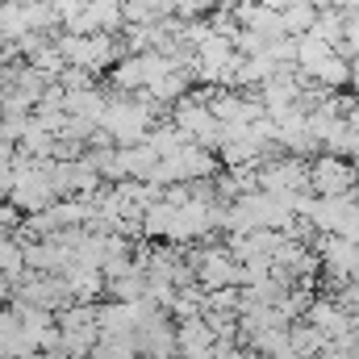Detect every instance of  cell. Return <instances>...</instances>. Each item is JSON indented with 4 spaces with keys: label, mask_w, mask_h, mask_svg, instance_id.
Masks as SVG:
<instances>
[{
    "label": "cell",
    "mask_w": 359,
    "mask_h": 359,
    "mask_svg": "<svg viewBox=\"0 0 359 359\" xmlns=\"http://www.w3.org/2000/svg\"><path fill=\"white\" fill-rule=\"evenodd\" d=\"M271 121H276V142H280L288 155L305 159V155H313V151H318V142H313V130H309V113H305L301 104H297V109H284V113H276Z\"/></svg>",
    "instance_id": "cell-5"
},
{
    "label": "cell",
    "mask_w": 359,
    "mask_h": 359,
    "mask_svg": "<svg viewBox=\"0 0 359 359\" xmlns=\"http://www.w3.org/2000/svg\"><path fill=\"white\" fill-rule=\"evenodd\" d=\"M330 8H339V13H359V0H330Z\"/></svg>",
    "instance_id": "cell-15"
},
{
    "label": "cell",
    "mask_w": 359,
    "mask_h": 359,
    "mask_svg": "<svg viewBox=\"0 0 359 359\" xmlns=\"http://www.w3.org/2000/svg\"><path fill=\"white\" fill-rule=\"evenodd\" d=\"M355 88H359V84H355ZM355 104H359V92H355Z\"/></svg>",
    "instance_id": "cell-17"
},
{
    "label": "cell",
    "mask_w": 359,
    "mask_h": 359,
    "mask_svg": "<svg viewBox=\"0 0 359 359\" xmlns=\"http://www.w3.org/2000/svg\"><path fill=\"white\" fill-rule=\"evenodd\" d=\"M318 264L322 271L334 280V284H347V280H355L359 276V243H347V238H322V247H318Z\"/></svg>",
    "instance_id": "cell-6"
},
{
    "label": "cell",
    "mask_w": 359,
    "mask_h": 359,
    "mask_svg": "<svg viewBox=\"0 0 359 359\" xmlns=\"http://www.w3.org/2000/svg\"><path fill=\"white\" fill-rule=\"evenodd\" d=\"M155 126V104L147 96H113L104 100V113H100V126L109 134V142H121V147H134L147 138V130Z\"/></svg>",
    "instance_id": "cell-1"
},
{
    "label": "cell",
    "mask_w": 359,
    "mask_h": 359,
    "mask_svg": "<svg viewBox=\"0 0 359 359\" xmlns=\"http://www.w3.org/2000/svg\"><path fill=\"white\" fill-rule=\"evenodd\" d=\"M259 4H268V8H276V13H284V8L297 4V0H259Z\"/></svg>",
    "instance_id": "cell-16"
},
{
    "label": "cell",
    "mask_w": 359,
    "mask_h": 359,
    "mask_svg": "<svg viewBox=\"0 0 359 359\" xmlns=\"http://www.w3.org/2000/svg\"><path fill=\"white\" fill-rule=\"evenodd\" d=\"M280 21H284V34H288V38H305V34L313 29V21H318V8L305 4V0H297V4H288V8L280 13Z\"/></svg>",
    "instance_id": "cell-8"
},
{
    "label": "cell",
    "mask_w": 359,
    "mask_h": 359,
    "mask_svg": "<svg viewBox=\"0 0 359 359\" xmlns=\"http://www.w3.org/2000/svg\"><path fill=\"white\" fill-rule=\"evenodd\" d=\"M343 305H347V309H351V313L359 318V276L343 284Z\"/></svg>",
    "instance_id": "cell-12"
},
{
    "label": "cell",
    "mask_w": 359,
    "mask_h": 359,
    "mask_svg": "<svg viewBox=\"0 0 359 359\" xmlns=\"http://www.w3.org/2000/svg\"><path fill=\"white\" fill-rule=\"evenodd\" d=\"M355 188V168L339 155H318L309 163V192L313 196H347Z\"/></svg>",
    "instance_id": "cell-4"
},
{
    "label": "cell",
    "mask_w": 359,
    "mask_h": 359,
    "mask_svg": "<svg viewBox=\"0 0 359 359\" xmlns=\"http://www.w3.org/2000/svg\"><path fill=\"white\" fill-rule=\"evenodd\" d=\"M339 46H347V50H339L343 59H351L359 50V13H343V42Z\"/></svg>",
    "instance_id": "cell-11"
},
{
    "label": "cell",
    "mask_w": 359,
    "mask_h": 359,
    "mask_svg": "<svg viewBox=\"0 0 359 359\" xmlns=\"http://www.w3.org/2000/svg\"><path fill=\"white\" fill-rule=\"evenodd\" d=\"M217 359H259L255 351H238L234 343H217Z\"/></svg>",
    "instance_id": "cell-14"
},
{
    "label": "cell",
    "mask_w": 359,
    "mask_h": 359,
    "mask_svg": "<svg viewBox=\"0 0 359 359\" xmlns=\"http://www.w3.org/2000/svg\"><path fill=\"white\" fill-rule=\"evenodd\" d=\"M309 34L339 50V42H343V13H339V8H318V21H313Z\"/></svg>",
    "instance_id": "cell-10"
},
{
    "label": "cell",
    "mask_w": 359,
    "mask_h": 359,
    "mask_svg": "<svg viewBox=\"0 0 359 359\" xmlns=\"http://www.w3.org/2000/svg\"><path fill=\"white\" fill-rule=\"evenodd\" d=\"M355 180H359V176H355Z\"/></svg>",
    "instance_id": "cell-18"
},
{
    "label": "cell",
    "mask_w": 359,
    "mask_h": 359,
    "mask_svg": "<svg viewBox=\"0 0 359 359\" xmlns=\"http://www.w3.org/2000/svg\"><path fill=\"white\" fill-rule=\"evenodd\" d=\"M188 268H192V280H196L201 292H213V288H243V268H238V259H234L230 251H217V247L196 251V255L188 259Z\"/></svg>",
    "instance_id": "cell-2"
},
{
    "label": "cell",
    "mask_w": 359,
    "mask_h": 359,
    "mask_svg": "<svg viewBox=\"0 0 359 359\" xmlns=\"http://www.w3.org/2000/svg\"><path fill=\"white\" fill-rule=\"evenodd\" d=\"M309 76H313L322 88H347V84H351V63L334 50V55H326V59H322Z\"/></svg>",
    "instance_id": "cell-7"
},
{
    "label": "cell",
    "mask_w": 359,
    "mask_h": 359,
    "mask_svg": "<svg viewBox=\"0 0 359 359\" xmlns=\"http://www.w3.org/2000/svg\"><path fill=\"white\" fill-rule=\"evenodd\" d=\"M347 155H359V113L347 117Z\"/></svg>",
    "instance_id": "cell-13"
},
{
    "label": "cell",
    "mask_w": 359,
    "mask_h": 359,
    "mask_svg": "<svg viewBox=\"0 0 359 359\" xmlns=\"http://www.w3.org/2000/svg\"><path fill=\"white\" fill-rule=\"evenodd\" d=\"M0 276L17 284L25 276V243L21 238H0Z\"/></svg>",
    "instance_id": "cell-9"
},
{
    "label": "cell",
    "mask_w": 359,
    "mask_h": 359,
    "mask_svg": "<svg viewBox=\"0 0 359 359\" xmlns=\"http://www.w3.org/2000/svg\"><path fill=\"white\" fill-rule=\"evenodd\" d=\"M259 192H309V163L297 155H280L259 163Z\"/></svg>",
    "instance_id": "cell-3"
}]
</instances>
